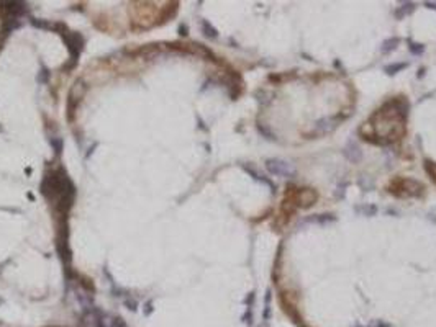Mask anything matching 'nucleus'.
<instances>
[{"mask_svg": "<svg viewBox=\"0 0 436 327\" xmlns=\"http://www.w3.org/2000/svg\"><path fill=\"white\" fill-rule=\"evenodd\" d=\"M402 190H405L404 196H420L423 193V187L415 180H400L399 184H397V190H394V193L400 195Z\"/></svg>", "mask_w": 436, "mask_h": 327, "instance_id": "obj_1", "label": "nucleus"}, {"mask_svg": "<svg viewBox=\"0 0 436 327\" xmlns=\"http://www.w3.org/2000/svg\"><path fill=\"white\" fill-rule=\"evenodd\" d=\"M267 167H269L271 172H274V174H279V175H290L292 172H294V169H292L289 164L281 162V161H269Z\"/></svg>", "mask_w": 436, "mask_h": 327, "instance_id": "obj_2", "label": "nucleus"}]
</instances>
